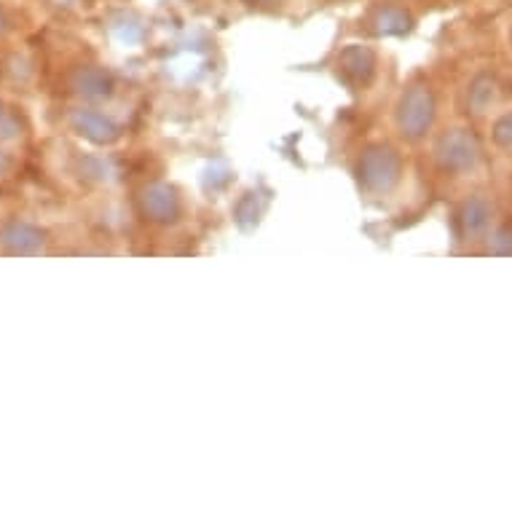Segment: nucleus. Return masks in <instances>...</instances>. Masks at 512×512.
I'll return each instance as SVG.
<instances>
[{"label": "nucleus", "instance_id": "f257e3e1", "mask_svg": "<svg viewBox=\"0 0 512 512\" xmlns=\"http://www.w3.org/2000/svg\"><path fill=\"white\" fill-rule=\"evenodd\" d=\"M435 124V94L427 84H411L397 102V129L405 140H421Z\"/></svg>", "mask_w": 512, "mask_h": 512}, {"label": "nucleus", "instance_id": "f03ea898", "mask_svg": "<svg viewBox=\"0 0 512 512\" xmlns=\"http://www.w3.org/2000/svg\"><path fill=\"white\" fill-rule=\"evenodd\" d=\"M403 164L389 145H368L357 161V177L370 194H387L400 180Z\"/></svg>", "mask_w": 512, "mask_h": 512}, {"label": "nucleus", "instance_id": "7ed1b4c3", "mask_svg": "<svg viewBox=\"0 0 512 512\" xmlns=\"http://www.w3.org/2000/svg\"><path fill=\"white\" fill-rule=\"evenodd\" d=\"M480 143L470 129H448L437 137L435 159L440 169L454 172V175H467L480 164Z\"/></svg>", "mask_w": 512, "mask_h": 512}, {"label": "nucleus", "instance_id": "20e7f679", "mask_svg": "<svg viewBox=\"0 0 512 512\" xmlns=\"http://www.w3.org/2000/svg\"><path fill=\"white\" fill-rule=\"evenodd\" d=\"M137 204H140V212L151 223H161V226H169L180 218V196L172 185L167 183H148L137 196Z\"/></svg>", "mask_w": 512, "mask_h": 512}, {"label": "nucleus", "instance_id": "39448f33", "mask_svg": "<svg viewBox=\"0 0 512 512\" xmlns=\"http://www.w3.org/2000/svg\"><path fill=\"white\" fill-rule=\"evenodd\" d=\"M70 126L78 137H84L92 145H113L121 137V126L110 116H105L102 110L78 108L70 116Z\"/></svg>", "mask_w": 512, "mask_h": 512}, {"label": "nucleus", "instance_id": "423d86ee", "mask_svg": "<svg viewBox=\"0 0 512 512\" xmlns=\"http://www.w3.org/2000/svg\"><path fill=\"white\" fill-rule=\"evenodd\" d=\"M491 220H494V207L483 196L464 199L459 212H456V228H459V236L467 239V242L486 236L488 228H491Z\"/></svg>", "mask_w": 512, "mask_h": 512}, {"label": "nucleus", "instance_id": "0eeeda50", "mask_svg": "<svg viewBox=\"0 0 512 512\" xmlns=\"http://www.w3.org/2000/svg\"><path fill=\"white\" fill-rule=\"evenodd\" d=\"M0 244L11 252V255H35L43 250L46 234L33 223L25 220H9L6 226H0Z\"/></svg>", "mask_w": 512, "mask_h": 512}, {"label": "nucleus", "instance_id": "6e6552de", "mask_svg": "<svg viewBox=\"0 0 512 512\" xmlns=\"http://www.w3.org/2000/svg\"><path fill=\"white\" fill-rule=\"evenodd\" d=\"M70 86H73V92H76L78 97L100 102V100H108L116 84H113V76H110L108 70L86 65V68H78L76 73L70 76Z\"/></svg>", "mask_w": 512, "mask_h": 512}, {"label": "nucleus", "instance_id": "1a4fd4ad", "mask_svg": "<svg viewBox=\"0 0 512 512\" xmlns=\"http://www.w3.org/2000/svg\"><path fill=\"white\" fill-rule=\"evenodd\" d=\"M338 68L352 84H368L376 70V54L362 43H352L338 54Z\"/></svg>", "mask_w": 512, "mask_h": 512}, {"label": "nucleus", "instance_id": "9d476101", "mask_svg": "<svg viewBox=\"0 0 512 512\" xmlns=\"http://www.w3.org/2000/svg\"><path fill=\"white\" fill-rule=\"evenodd\" d=\"M370 25H373V33L378 35H405L411 30L413 19L405 9L387 3V6H378L376 14L370 17Z\"/></svg>", "mask_w": 512, "mask_h": 512}, {"label": "nucleus", "instance_id": "9b49d317", "mask_svg": "<svg viewBox=\"0 0 512 512\" xmlns=\"http://www.w3.org/2000/svg\"><path fill=\"white\" fill-rule=\"evenodd\" d=\"M496 89H499V86H496V78L491 76V73H480V76L472 78L470 92H467V108H470V113L483 116V113L494 105Z\"/></svg>", "mask_w": 512, "mask_h": 512}, {"label": "nucleus", "instance_id": "f8f14e48", "mask_svg": "<svg viewBox=\"0 0 512 512\" xmlns=\"http://www.w3.org/2000/svg\"><path fill=\"white\" fill-rule=\"evenodd\" d=\"M263 212H266V199H263L258 191H247V194H244L242 199L236 202L234 218L242 228H250V226H255L258 220H261Z\"/></svg>", "mask_w": 512, "mask_h": 512}, {"label": "nucleus", "instance_id": "ddd939ff", "mask_svg": "<svg viewBox=\"0 0 512 512\" xmlns=\"http://www.w3.org/2000/svg\"><path fill=\"white\" fill-rule=\"evenodd\" d=\"M81 175L86 180H97V183H108L110 177H113V167H110V161L97 159V156H84L81 159Z\"/></svg>", "mask_w": 512, "mask_h": 512}, {"label": "nucleus", "instance_id": "4468645a", "mask_svg": "<svg viewBox=\"0 0 512 512\" xmlns=\"http://www.w3.org/2000/svg\"><path fill=\"white\" fill-rule=\"evenodd\" d=\"M488 255H512V226H499L486 234Z\"/></svg>", "mask_w": 512, "mask_h": 512}, {"label": "nucleus", "instance_id": "2eb2a0df", "mask_svg": "<svg viewBox=\"0 0 512 512\" xmlns=\"http://www.w3.org/2000/svg\"><path fill=\"white\" fill-rule=\"evenodd\" d=\"M22 135V124H19V118L11 113L3 102H0V140L3 143H9V140H17Z\"/></svg>", "mask_w": 512, "mask_h": 512}, {"label": "nucleus", "instance_id": "dca6fc26", "mask_svg": "<svg viewBox=\"0 0 512 512\" xmlns=\"http://www.w3.org/2000/svg\"><path fill=\"white\" fill-rule=\"evenodd\" d=\"M491 140L499 148H512V113H504V116L496 118L494 129H491Z\"/></svg>", "mask_w": 512, "mask_h": 512}, {"label": "nucleus", "instance_id": "f3484780", "mask_svg": "<svg viewBox=\"0 0 512 512\" xmlns=\"http://www.w3.org/2000/svg\"><path fill=\"white\" fill-rule=\"evenodd\" d=\"M244 3H250L255 9H274V6L285 3V0H244Z\"/></svg>", "mask_w": 512, "mask_h": 512}, {"label": "nucleus", "instance_id": "a211bd4d", "mask_svg": "<svg viewBox=\"0 0 512 512\" xmlns=\"http://www.w3.org/2000/svg\"><path fill=\"white\" fill-rule=\"evenodd\" d=\"M9 169H11V156H9V153L0 151V175H6Z\"/></svg>", "mask_w": 512, "mask_h": 512}, {"label": "nucleus", "instance_id": "6ab92c4d", "mask_svg": "<svg viewBox=\"0 0 512 512\" xmlns=\"http://www.w3.org/2000/svg\"><path fill=\"white\" fill-rule=\"evenodd\" d=\"M6 30H9V19L3 14V9H0V33H6Z\"/></svg>", "mask_w": 512, "mask_h": 512}]
</instances>
